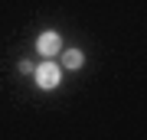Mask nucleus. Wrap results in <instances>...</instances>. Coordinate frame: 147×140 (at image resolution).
Returning a JSON list of instances; mask_svg holds the SVG:
<instances>
[{"instance_id":"nucleus-1","label":"nucleus","mask_w":147,"mask_h":140,"mask_svg":"<svg viewBox=\"0 0 147 140\" xmlns=\"http://www.w3.org/2000/svg\"><path fill=\"white\" fill-rule=\"evenodd\" d=\"M33 75H36V85H39V88H46V91L56 88V85L62 82V68H59L56 62H42Z\"/></svg>"},{"instance_id":"nucleus-2","label":"nucleus","mask_w":147,"mask_h":140,"mask_svg":"<svg viewBox=\"0 0 147 140\" xmlns=\"http://www.w3.org/2000/svg\"><path fill=\"white\" fill-rule=\"evenodd\" d=\"M36 52H42L46 59L59 56V52H62V36H59V33H53V29L39 33V36H36Z\"/></svg>"},{"instance_id":"nucleus-3","label":"nucleus","mask_w":147,"mask_h":140,"mask_svg":"<svg viewBox=\"0 0 147 140\" xmlns=\"http://www.w3.org/2000/svg\"><path fill=\"white\" fill-rule=\"evenodd\" d=\"M82 62H85V56H82L79 49H65L62 52V65L65 68H82Z\"/></svg>"},{"instance_id":"nucleus-4","label":"nucleus","mask_w":147,"mask_h":140,"mask_svg":"<svg viewBox=\"0 0 147 140\" xmlns=\"http://www.w3.org/2000/svg\"><path fill=\"white\" fill-rule=\"evenodd\" d=\"M20 72H23V75H33V72H36V65H33V62H20Z\"/></svg>"}]
</instances>
